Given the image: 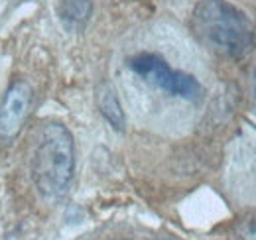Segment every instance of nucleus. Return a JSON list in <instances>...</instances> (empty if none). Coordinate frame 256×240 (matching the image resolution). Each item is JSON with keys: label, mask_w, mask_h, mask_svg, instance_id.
<instances>
[{"label": "nucleus", "mask_w": 256, "mask_h": 240, "mask_svg": "<svg viewBox=\"0 0 256 240\" xmlns=\"http://www.w3.org/2000/svg\"><path fill=\"white\" fill-rule=\"evenodd\" d=\"M192 30L207 50L221 58L238 60L254 48L252 22L228 0H199L193 6Z\"/></svg>", "instance_id": "obj_1"}, {"label": "nucleus", "mask_w": 256, "mask_h": 240, "mask_svg": "<svg viewBox=\"0 0 256 240\" xmlns=\"http://www.w3.org/2000/svg\"><path fill=\"white\" fill-rule=\"evenodd\" d=\"M32 181L38 193L56 203L64 199L75 174V144L71 132L60 122L42 126L30 162Z\"/></svg>", "instance_id": "obj_2"}, {"label": "nucleus", "mask_w": 256, "mask_h": 240, "mask_svg": "<svg viewBox=\"0 0 256 240\" xmlns=\"http://www.w3.org/2000/svg\"><path fill=\"white\" fill-rule=\"evenodd\" d=\"M128 67L142 81H146L148 85L156 87L170 96L197 100L203 94L201 83L193 75L170 67V63L158 54H138V56L130 58Z\"/></svg>", "instance_id": "obj_3"}, {"label": "nucleus", "mask_w": 256, "mask_h": 240, "mask_svg": "<svg viewBox=\"0 0 256 240\" xmlns=\"http://www.w3.org/2000/svg\"><path fill=\"white\" fill-rule=\"evenodd\" d=\"M32 98V87L26 81H16L6 89L0 100V144H8L20 134L30 114Z\"/></svg>", "instance_id": "obj_4"}, {"label": "nucleus", "mask_w": 256, "mask_h": 240, "mask_svg": "<svg viewBox=\"0 0 256 240\" xmlns=\"http://www.w3.org/2000/svg\"><path fill=\"white\" fill-rule=\"evenodd\" d=\"M93 14V0H60L58 16L67 32L79 34L87 28Z\"/></svg>", "instance_id": "obj_5"}, {"label": "nucleus", "mask_w": 256, "mask_h": 240, "mask_svg": "<svg viewBox=\"0 0 256 240\" xmlns=\"http://www.w3.org/2000/svg\"><path fill=\"white\" fill-rule=\"evenodd\" d=\"M96 106H98V112L104 116V120L118 132L124 130V110H122V104L118 100V94L116 90L112 89L108 83H100L96 87Z\"/></svg>", "instance_id": "obj_6"}, {"label": "nucleus", "mask_w": 256, "mask_h": 240, "mask_svg": "<svg viewBox=\"0 0 256 240\" xmlns=\"http://www.w3.org/2000/svg\"><path fill=\"white\" fill-rule=\"evenodd\" d=\"M242 240H256V222L242 230Z\"/></svg>", "instance_id": "obj_7"}, {"label": "nucleus", "mask_w": 256, "mask_h": 240, "mask_svg": "<svg viewBox=\"0 0 256 240\" xmlns=\"http://www.w3.org/2000/svg\"><path fill=\"white\" fill-rule=\"evenodd\" d=\"M252 98H254V104H256V69L252 73Z\"/></svg>", "instance_id": "obj_8"}]
</instances>
